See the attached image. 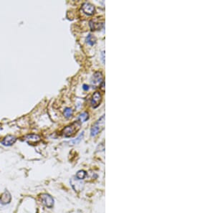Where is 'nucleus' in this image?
<instances>
[{
    "label": "nucleus",
    "instance_id": "nucleus-1",
    "mask_svg": "<svg viewBox=\"0 0 215 213\" xmlns=\"http://www.w3.org/2000/svg\"><path fill=\"white\" fill-rule=\"evenodd\" d=\"M105 126V115H103L100 117L95 124L93 125L90 129V135L91 136H95L103 129Z\"/></svg>",
    "mask_w": 215,
    "mask_h": 213
},
{
    "label": "nucleus",
    "instance_id": "nucleus-2",
    "mask_svg": "<svg viewBox=\"0 0 215 213\" xmlns=\"http://www.w3.org/2000/svg\"><path fill=\"white\" fill-rule=\"evenodd\" d=\"M80 124L78 121H75L70 125L66 126L63 131V135L65 137H70L74 135L78 130L80 129Z\"/></svg>",
    "mask_w": 215,
    "mask_h": 213
},
{
    "label": "nucleus",
    "instance_id": "nucleus-3",
    "mask_svg": "<svg viewBox=\"0 0 215 213\" xmlns=\"http://www.w3.org/2000/svg\"><path fill=\"white\" fill-rule=\"evenodd\" d=\"M40 199L41 202L45 207L48 208H52L54 206V199L52 198L51 195H50L49 194L45 193L42 194L40 195Z\"/></svg>",
    "mask_w": 215,
    "mask_h": 213
},
{
    "label": "nucleus",
    "instance_id": "nucleus-4",
    "mask_svg": "<svg viewBox=\"0 0 215 213\" xmlns=\"http://www.w3.org/2000/svg\"><path fill=\"white\" fill-rule=\"evenodd\" d=\"M103 82V74L100 72H95L91 78V85L94 88L100 86Z\"/></svg>",
    "mask_w": 215,
    "mask_h": 213
},
{
    "label": "nucleus",
    "instance_id": "nucleus-5",
    "mask_svg": "<svg viewBox=\"0 0 215 213\" xmlns=\"http://www.w3.org/2000/svg\"><path fill=\"white\" fill-rule=\"evenodd\" d=\"M101 101H102V96H101L100 93L97 92V91L94 93L91 99L92 107H93L94 108H97L101 103Z\"/></svg>",
    "mask_w": 215,
    "mask_h": 213
},
{
    "label": "nucleus",
    "instance_id": "nucleus-6",
    "mask_svg": "<svg viewBox=\"0 0 215 213\" xmlns=\"http://www.w3.org/2000/svg\"><path fill=\"white\" fill-rule=\"evenodd\" d=\"M16 141H17V138L14 136L8 135L3 138L1 143L5 147H10L11 145H13L16 142Z\"/></svg>",
    "mask_w": 215,
    "mask_h": 213
},
{
    "label": "nucleus",
    "instance_id": "nucleus-7",
    "mask_svg": "<svg viewBox=\"0 0 215 213\" xmlns=\"http://www.w3.org/2000/svg\"><path fill=\"white\" fill-rule=\"evenodd\" d=\"M82 9L83 12L88 15H93L95 13V7L92 4L88 2L83 4L82 6Z\"/></svg>",
    "mask_w": 215,
    "mask_h": 213
},
{
    "label": "nucleus",
    "instance_id": "nucleus-8",
    "mask_svg": "<svg viewBox=\"0 0 215 213\" xmlns=\"http://www.w3.org/2000/svg\"><path fill=\"white\" fill-rule=\"evenodd\" d=\"M70 183L72 188L74 189L75 191H81L83 189V183L81 181V180H79L76 179L72 178L70 180Z\"/></svg>",
    "mask_w": 215,
    "mask_h": 213
},
{
    "label": "nucleus",
    "instance_id": "nucleus-9",
    "mask_svg": "<svg viewBox=\"0 0 215 213\" xmlns=\"http://www.w3.org/2000/svg\"><path fill=\"white\" fill-rule=\"evenodd\" d=\"M11 197L10 193L7 190H5L4 192L2 194L0 197V202L2 204H7L11 202Z\"/></svg>",
    "mask_w": 215,
    "mask_h": 213
},
{
    "label": "nucleus",
    "instance_id": "nucleus-10",
    "mask_svg": "<svg viewBox=\"0 0 215 213\" xmlns=\"http://www.w3.org/2000/svg\"><path fill=\"white\" fill-rule=\"evenodd\" d=\"M24 140L27 142H28L29 144H34V143H37L41 140V138L39 135L32 133V134H28L24 137Z\"/></svg>",
    "mask_w": 215,
    "mask_h": 213
},
{
    "label": "nucleus",
    "instance_id": "nucleus-11",
    "mask_svg": "<svg viewBox=\"0 0 215 213\" xmlns=\"http://www.w3.org/2000/svg\"><path fill=\"white\" fill-rule=\"evenodd\" d=\"M90 27L91 28L92 30H98L101 29L103 27V22H95L94 21H90Z\"/></svg>",
    "mask_w": 215,
    "mask_h": 213
},
{
    "label": "nucleus",
    "instance_id": "nucleus-12",
    "mask_svg": "<svg viewBox=\"0 0 215 213\" xmlns=\"http://www.w3.org/2000/svg\"><path fill=\"white\" fill-rule=\"evenodd\" d=\"M86 42L90 45H93L96 42V39H95V38L93 35L90 34V35H88V37L86 38Z\"/></svg>",
    "mask_w": 215,
    "mask_h": 213
},
{
    "label": "nucleus",
    "instance_id": "nucleus-13",
    "mask_svg": "<svg viewBox=\"0 0 215 213\" xmlns=\"http://www.w3.org/2000/svg\"><path fill=\"white\" fill-rule=\"evenodd\" d=\"M88 118H89L88 113L87 112H83L80 114L79 117H78V120H79L80 122L83 123V122H85V121L88 119Z\"/></svg>",
    "mask_w": 215,
    "mask_h": 213
},
{
    "label": "nucleus",
    "instance_id": "nucleus-14",
    "mask_svg": "<svg viewBox=\"0 0 215 213\" xmlns=\"http://www.w3.org/2000/svg\"><path fill=\"white\" fill-rule=\"evenodd\" d=\"M76 178L79 180H82L86 177V172L84 170H80L78 171L76 174Z\"/></svg>",
    "mask_w": 215,
    "mask_h": 213
},
{
    "label": "nucleus",
    "instance_id": "nucleus-15",
    "mask_svg": "<svg viewBox=\"0 0 215 213\" xmlns=\"http://www.w3.org/2000/svg\"><path fill=\"white\" fill-rule=\"evenodd\" d=\"M72 113H73L72 110L70 108H66L65 109V111H64V115L65 116L66 118H70V117H72Z\"/></svg>",
    "mask_w": 215,
    "mask_h": 213
},
{
    "label": "nucleus",
    "instance_id": "nucleus-16",
    "mask_svg": "<svg viewBox=\"0 0 215 213\" xmlns=\"http://www.w3.org/2000/svg\"><path fill=\"white\" fill-rule=\"evenodd\" d=\"M84 132H83L81 134H80L78 137H77L76 139H75V140H72V141H71V144H77L79 142H80L81 140H82V138H83V135H84V133H83Z\"/></svg>",
    "mask_w": 215,
    "mask_h": 213
},
{
    "label": "nucleus",
    "instance_id": "nucleus-17",
    "mask_svg": "<svg viewBox=\"0 0 215 213\" xmlns=\"http://www.w3.org/2000/svg\"><path fill=\"white\" fill-rule=\"evenodd\" d=\"M104 58H105V51H103L102 52V61H103V63H105V60H104Z\"/></svg>",
    "mask_w": 215,
    "mask_h": 213
},
{
    "label": "nucleus",
    "instance_id": "nucleus-18",
    "mask_svg": "<svg viewBox=\"0 0 215 213\" xmlns=\"http://www.w3.org/2000/svg\"><path fill=\"white\" fill-rule=\"evenodd\" d=\"M83 90H88L89 89V86H88V85H85V84H84V85H83Z\"/></svg>",
    "mask_w": 215,
    "mask_h": 213
}]
</instances>
